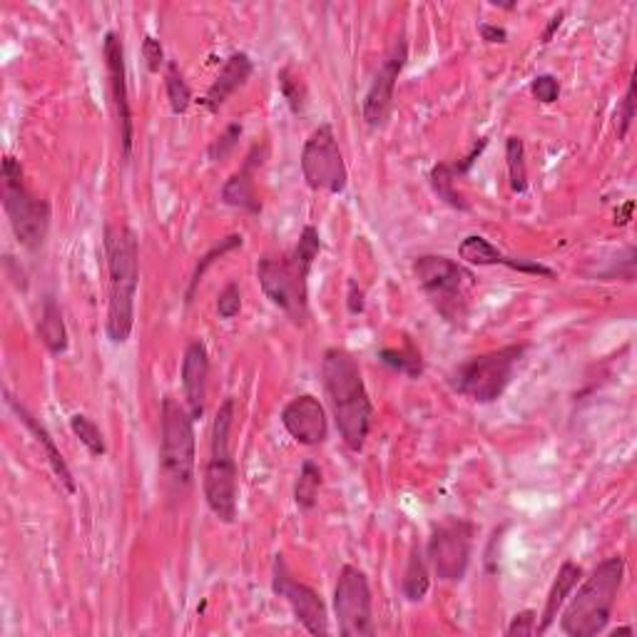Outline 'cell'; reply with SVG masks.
I'll list each match as a JSON object with an SVG mask.
<instances>
[{
	"instance_id": "6da1fadb",
	"label": "cell",
	"mask_w": 637,
	"mask_h": 637,
	"mask_svg": "<svg viewBox=\"0 0 637 637\" xmlns=\"http://www.w3.org/2000/svg\"><path fill=\"white\" fill-rule=\"evenodd\" d=\"M319 252L321 237L317 227L307 225L291 252L265 255L257 265V279L265 297L297 327H305L309 319V275Z\"/></svg>"
},
{
	"instance_id": "7a4b0ae2",
	"label": "cell",
	"mask_w": 637,
	"mask_h": 637,
	"mask_svg": "<svg viewBox=\"0 0 637 637\" xmlns=\"http://www.w3.org/2000/svg\"><path fill=\"white\" fill-rule=\"evenodd\" d=\"M321 381L341 441L351 451H361L371 431L374 404L357 359L347 349H327L321 357Z\"/></svg>"
},
{
	"instance_id": "3957f363",
	"label": "cell",
	"mask_w": 637,
	"mask_h": 637,
	"mask_svg": "<svg viewBox=\"0 0 637 637\" xmlns=\"http://www.w3.org/2000/svg\"><path fill=\"white\" fill-rule=\"evenodd\" d=\"M108 257V321L106 331L112 344H125L135 329V297L140 287V245L130 227L106 229Z\"/></svg>"
},
{
	"instance_id": "277c9868",
	"label": "cell",
	"mask_w": 637,
	"mask_h": 637,
	"mask_svg": "<svg viewBox=\"0 0 637 637\" xmlns=\"http://www.w3.org/2000/svg\"><path fill=\"white\" fill-rule=\"evenodd\" d=\"M625 558H605L588 578L580 583L578 593H570L566 610H560V630L570 637H595L605 633L613 618L615 603L623 588Z\"/></svg>"
},
{
	"instance_id": "5b68a950",
	"label": "cell",
	"mask_w": 637,
	"mask_h": 637,
	"mask_svg": "<svg viewBox=\"0 0 637 637\" xmlns=\"http://www.w3.org/2000/svg\"><path fill=\"white\" fill-rule=\"evenodd\" d=\"M232 424H235V399H225L219 404L212 424V444L210 458L205 466V498L212 514L222 524H235L239 514V478L237 461L232 454Z\"/></svg>"
},
{
	"instance_id": "8992f818",
	"label": "cell",
	"mask_w": 637,
	"mask_h": 637,
	"mask_svg": "<svg viewBox=\"0 0 637 637\" xmlns=\"http://www.w3.org/2000/svg\"><path fill=\"white\" fill-rule=\"evenodd\" d=\"M414 275L438 315L464 327L468 305H471V291L476 287L474 271L451 257L421 255L414 262Z\"/></svg>"
},
{
	"instance_id": "52a82bcc",
	"label": "cell",
	"mask_w": 637,
	"mask_h": 637,
	"mask_svg": "<svg viewBox=\"0 0 637 637\" xmlns=\"http://www.w3.org/2000/svg\"><path fill=\"white\" fill-rule=\"evenodd\" d=\"M0 195H3V210L18 242L30 252L43 247L53 210H50L48 200L28 190L23 167L10 155L0 165Z\"/></svg>"
},
{
	"instance_id": "ba28073f",
	"label": "cell",
	"mask_w": 637,
	"mask_h": 637,
	"mask_svg": "<svg viewBox=\"0 0 637 637\" xmlns=\"http://www.w3.org/2000/svg\"><path fill=\"white\" fill-rule=\"evenodd\" d=\"M160 468L177 490L192 486L197 471L195 419L187 406L165 396L160 406Z\"/></svg>"
},
{
	"instance_id": "9c48e42d",
	"label": "cell",
	"mask_w": 637,
	"mask_h": 637,
	"mask_svg": "<svg viewBox=\"0 0 637 637\" xmlns=\"http://www.w3.org/2000/svg\"><path fill=\"white\" fill-rule=\"evenodd\" d=\"M524 357L526 344H508V347L471 357L451 374L454 391L476 404H494L506 394Z\"/></svg>"
},
{
	"instance_id": "30bf717a",
	"label": "cell",
	"mask_w": 637,
	"mask_h": 637,
	"mask_svg": "<svg viewBox=\"0 0 637 637\" xmlns=\"http://www.w3.org/2000/svg\"><path fill=\"white\" fill-rule=\"evenodd\" d=\"M301 175H305L307 185L317 192L327 195H341L349 185L347 162H344V152L339 148L337 135H334L331 125H319V128L309 135L301 150Z\"/></svg>"
},
{
	"instance_id": "8fae6325",
	"label": "cell",
	"mask_w": 637,
	"mask_h": 637,
	"mask_svg": "<svg viewBox=\"0 0 637 637\" xmlns=\"http://www.w3.org/2000/svg\"><path fill=\"white\" fill-rule=\"evenodd\" d=\"M476 526L471 520L451 518L436 526L428 538V560L444 583H461L471 566Z\"/></svg>"
},
{
	"instance_id": "7c38bea8",
	"label": "cell",
	"mask_w": 637,
	"mask_h": 637,
	"mask_svg": "<svg viewBox=\"0 0 637 637\" xmlns=\"http://www.w3.org/2000/svg\"><path fill=\"white\" fill-rule=\"evenodd\" d=\"M334 615L339 620V635L344 637L376 635L369 578L357 566H344L339 570L337 588H334Z\"/></svg>"
},
{
	"instance_id": "4fadbf2b",
	"label": "cell",
	"mask_w": 637,
	"mask_h": 637,
	"mask_svg": "<svg viewBox=\"0 0 637 637\" xmlns=\"http://www.w3.org/2000/svg\"><path fill=\"white\" fill-rule=\"evenodd\" d=\"M271 588H275L279 598L287 600L291 613H295L297 623L309 635H317V637L329 635V613H327V605H324L321 600V595L315 588H309L307 583H301L291 576L287 560L281 556L275 558Z\"/></svg>"
},
{
	"instance_id": "5bb4252c",
	"label": "cell",
	"mask_w": 637,
	"mask_h": 637,
	"mask_svg": "<svg viewBox=\"0 0 637 637\" xmlns=\"http://www.w3.org/2000/svg\"><path fill=\"white\" fill-rule=\"evenodd\" d=\"M102 58H106V68H108V78H110V92H112V102H115V115H118L122 160L130 162V158H132V142H135V128H132L130 90H128V66H125L122 38L115 33V30L106 33V40H102Z\"/></svg>"
},
{
	"instance_id": "9a60e30c",
	"label": "cell",
	"mask_w": 637,
	"mask_h": 637,
	"mask_svg": "<svg viewBox=\"0 0 637 637\" xmlns=\"http://www.w3.org/2000/svg\"><path fill=\"white\" fill-rule=\"evenodd\" d=\"M406 60H409V46H406L404 38H399L394 43L391 53L384 58L381 68L374 76L367 96H364L361 102V115L371 128H381V125L389 120L394 108V90L406 68Z\"/></svg>"
},
{
	"instance_id": "2e32d148",
	"label": "cell",
	"mask_w": 637,
	"mask_h": 637,
	"mask_svg": "<svg viewBox=\"0 0 637 637\" xmlns=\"http://www.w3.org/2000/svg\"><path fill=\"white\" fill-rule=\"evenodd\" d=\"M281 426L301 446H321L329 438L327 409L311 394L295 396L281 409Z\"/></svg>"
},
{
	"instance_id": "e0dca14e",
	"label": "cell",
	"mask_w": 637,
	"mask_h": 637,
	"mask_svg": "<svg viewBox=\"0 0 637 637\" xmlns=\"http://www.w3.org/2000/svg\"><path fill=\"white\" fill-rule=\"evenodd\" d=\"M458 257L464 259L466 265L471 267H508L514 271H520V275H533V277H546V279H556V271L550 267L536 262V259H520V257H508L500 252V249L488 242L486 237L480 235H468L461 247H458Z\"/></svg>"
},
{
	"instance_id": "ac0fdd59",
	"label": "cell",
	"mask_w": 637,
	"mask_h": 637,
	"mask_svg": "<svg viewBox=\"0 0 637 637\" xmlns=\"http://www.w3.org/2000/svg\"><path fill=\"white\" fill-rule=\"evenodd\" d=\"M207 379H210V354H207L205 341L195 339L187 344L182 359V389L192 419H202L207 401Z\"/></svg>"
},
{
	"instance_id": "d6986e66",
	"label": "cell",
	"mask_w": 637,
	"mask_h": 637,
	"mask_svg": "<svg viewBox=\"0 0 637 637\" xmlns=\"http://www.w3.org/2000/svg\"><path fill=\"white\" fill-rule=\"evenodd\" d=\"M6 406L10 411H13L20 421H23V426L28 428L30 434L36 436V441L43 446V451H46V458H48V464L53 466V471H56V476H58V480L62 486H66V490L68 494H76L78 490V486H76V478H72V471H70V466H68V461L66 458H62V454H60V448H58V444H56V438H53V434L48 431L46 428V424L38 419V416H33L28 411V406H23L20 404L13 394L10 391H6Z\"/></svg>"
},
{
	"instance_id": "ffe728a7",
	"label": "cell",
	"mask_w": 637,
	"mask_h": 637,
	"mask_svg": "<svg viewBox=\"0 0 637 637\" xmlns=\"http://www.w3.org/2000/svg\"><path fill=\"white\" fill-rule=\"evenodd\" d=\"M265 160V148L255 145L252 152L247 155L245 165L229 177L222 187V202L229 207H237V210H245L249 215L262 212V202H259L257 185H255V172L257 167Z\"/></svg>"
},
{
	"instance_id": "44dd1931",
	"label": "cell",
	"mask_w": 637,
	"mask_h": 637,
	"mask_svg": "<svg viewBox=\"0 0 637 637\" xmlns=\"http://www.w3.org/2000/svg\"><path fill=\"white\" fill-rule=\"evenodd\" d=\"M252 72H255V62L247 53H242V50H239V53L229 56L227 62L222 66V70H219V76L215 78L212 86L207 88L205 98L200 100L202 108L207 112H217L229 98L235 96L239 88L245 86L249 78H252Z\"/></svg>"
},
{
	"instance_id": "7402d4cb",
	"label": "cell",
	"mask_w": 637,
	"mask_h": 637,
	"mask_svg": "<svg viewBox=\"0 0 637 637\" xmlns=\"http://www.w3.org/2000/svg\"><path fill=\"white\" fill-rule=\"evenodd\" d=\"M580 578H583V568L578 566V563H573V560L563 563L560 570H558V576H556V580H553L550 590H548L546 608H543V615H540V623H538V628H536V635H546V633L553 628V623H556V618L560 615L563 605L568 603L570 593L578 588Z\"/></svg>"
},
{
	"instance_id": "603a6c76",
	"label": "cell",
	"mask_w": 637,
	"mask_h": 637,
	"mask_svg": "<svg viewBox=\"0 0 637 637\" xmlns=\"http://www.w3.org/2000/svg\"><path fill=\"white\" fill-rule=\"evenodd\" d=\"M38 337L46 344V349L60 357V354L68 351V327L66 319H62L60 305L53 297L43 299V309H40V321H38Z\"/></svg>"
},
{
	"instance_id": "cb8c5ba5",
	"label": "cell",
	"mask_w": 637,
	"mask_h": 637,
	"mask_svg": "<svg viewBox=\"0 0 637 637\" xmlns=\"http://www.w3.org/2000/svg\"><path fill=\"white\" fill-rule=\"evenodd\" d=\"M242 245H245V237L235 232V235L222 237V239H219V242H215L210 249H207V252L200 257V262H197L195 271H192L190 285H187V291H185V301H187V305H190V301L195 299V291H197V287H200V281H202V277L207 275V269H210V267L217 262V259H222L225 255L235 252V249H239Z\"/></svg>"
},
{
	"instance_id": "d4e9b609",
	"label": "cell",
	"mask_w": 637,
	"mask_h": 637,
	"mask_svg": "<svg viewBox=\"0 0 637 637\" xmlns=\"http://www.w3.org/2000/svg\"><path fill=\"white\" fill-rule=\"evenodd\" d=\"M379 359L384 367L409 376V379H421L424 376V357L411 341H406L404 347H396V349H381Z\"/></svg>"
},
{
	"instance_id": "484cf974",
	"label": "cell",
	"mask_w": 637,
	"mask_h": 637,
	"mask_svg": "<svg viewBox=\"0 0 637 637\" xmlns=\"http://www.w3.org/2000/svg\"><path fill=\"white\" fill-rule=\"evenodd\" d=\"M428 588H431V576H428L426 558L419 548H414L409 556V566H406V573H404L401 590L406 595V600L419 603L426 598Z\"/></svg>"
},
{
	"instance_id": "4316f807",
	"label": "cell",
	"mask_w": 637,
	"mask_h": 637,
	"mask_svg": "<svg viewBox=\"0 0 637 637\" xmlns=\"http://www.w3.org/2000/svg\"><path fill=\"white\" fill-rule=\"evenodd\" d=\"M428 180H431L434 192L438 195V200H444L448 207H454V210H468V202L461 197V192L456 190V180L458 177L451 170V162H438L431 175H428Z\"/></svg>"
},
{
	"instance_id": "83f0119b",
	"label": "cell",
	"mask_w": 637,
	"mask_h": 637,
	"mask_svg": "<svg viewBox=\"0 0 637 637\" xmlns=\"http://www.w3.org/2000/svg\"><path fill=\"white\" fill-rule=\"evenodd\" d=\"M506 162H508V180L510 190L516 195L528 192V167H526V145L516 135L506 140Z\"/></svg>"
},
{
	"instance_id": "f1b7e54d",
	"label": "cell",
	"mask_w": 637,
	"mask_h": 637,
	"mask_svg": "<svg viewBox=\"0 0 637 637\" xmlns=\"http://www.w3.org/2000/svg\"><path fill=\"white\" fill-rule=\"evenodd\" d=\"M165 90H167V100H170V108L175 115H185L187 110H190L192 90H190V86H187L182 70L175 60H167Z\"/></svg>"
},
{
	"instance_id": "f546056e",
	"label": "cell",
	"mask_w": 637,
	"mask_h": 637,
	"mask_svg": "<svg viewBox=\"0 0 637 637\" xmlns=\"http://www.w3.org/2000/svg\"><path fill=\"white\" fill-rule=\"evenodd\" d=\"M321 468L315 461H305L301 471L297 476L295 484V504L301 510H311L319 500V488H321Z\"/></svg>"
},
{
	"instance_id": "4dcf8cb0",
	"label": "cell",
	"mask_w": 637,
	"mask_h": 637,
	"mask_svg": "<svg viewBox=\"0 0 637 637\" xmlns=\"http://www.w3.org/2000/svg\"><path fill=\"white\" fill-rule=\"evenodd\" d=\"M70 431L80 438V444L88 448L90 456H106L108 454V444H106V436L98 428V424L90 419L86 414H76L70 416Z\"/></svg>"
},
{
	"instance_id": "1f68e13d",
	"label": "cell",
	"mask_w": 637,
	"mask_h": 637,
	"mask_svg": "<svg viewBox=\"0 0 637 637\" xmlns=\"http://www.w3.org/2000/svg\"><path fill=\"white\" fill-rule=\"evenodd\" d=\"M277 80H279V90H281V96H285L289 110L295 112V115L305 112L307 110V98H309L305 80H301L291 68H281L277 72Z\"/></svg>"
},
{
	"instance_id": "d6a6232c",
	"label": "cell",
	"mask_w": 637,
	"mask_h": 637,
	"mask_svg": "<svg viewBox=\"0 0 637 637\" xmlns=\"http://www.w3.org/2000/svg\"><path fill=\"white\" fill-rule=\"evenodd\" d=\"M239 138H242V125L239 122H229L227 128L217 135V138L210 142V148H207V155H210L212 162L225 160L229 152L237 148Z\"/></svg>"
},
{
	"instance_id": "836d02e7",
	"label": "cell",
	"mask_w": 637,
	"mask_h": 637,
	"mask_svg": "<svg viewBox=\"0 0 637 637\" xmlns=\"http://www.w3.org/2000/svg\"><path fill=\"white\" fill-rule=\"evenodd\" d=\"M239 311H242V289H239L237 281H229V285L219 291L217 297V315L219 319H235Z\"/></svg>"
},
{
	"instance_id": "e575fe53",
	"label": "cell",
	"mask_w": 637,
	"mask_h": 637,
	"mask_svg": "<svg viewBox=\"0 0 637 637\" xmlns=\"http://www.w3.org/2000/svg\"><path fill=\"white\" fill-rule=\"evenodd\" d=\"M530 92H533V98H536L538 102H543V106H553L560 98V82L556 76H550V72H546V76H536L530 82Z\"/></svg>"
},
{
	"instance_id": "d590c367",
	"label": "cell",
	"mask_w": 637,
	"mask_h": 637,
	"mask_svg": "<svg viewBox=\"0 0 637 637\" xmlns=\"http://www.w3.org/2000/svg\"><path fill=\"white\" fill-rule=\"evenodd\" d=\"M633 120H635V76L628 82V90H625V98L618 108V138L625 140L628 138V132L633 128Z\"/></svg>"
},
{
	"instance_id": "8d00e7d4",
	"label": "cell",
	"mask_w": 637,
	"mask_h": 637,
	"mask_svg": "<svg viewBox=\"0 0 637 637\" xmlns=\"http://www.w3.org/2000/svg\"><path fill=\"white\" fill-rule=\"evenodd\" d=\"M142 60L145 66H148L150 72H160L162 68H167V60H165V48L158 38L152 36H145L142 40Z\"/></svg>"
},
{
	"instance_id": "74e56055",
	"label": "cell",
	"mask_w": 637,
	"mask_h": 637,
	"mask_svg": "<svg viewBox=\"0 0 637 637\" xmlns=\"http://www.w3.org/2000/svg\"><path fill=\"white\" fill-rule=\"evenodd\" d=\"M536 628H538V615L536 610H524V613H518L514 615V620H510V625L506 628V635L508 637H528V635H536Z\"/></svg>"
},
{
	"instance_id": "f35d334b",
	"label": "cell",
	"mask_w": 637,
	"mask_h": 637,
	"mask_svg": "<svg viewBox=\"0 0 637 637\" xmlns=\"http://www.w3.org/2000/svg\"><path fill=\"white\" fill-rule=\"evenodd\" d=\"M478 33H480V38L486 40V43H506V40H508V30H506L504 26L480 23V26H478Z\"/></svg>"
},
{
	"instance_id": "ab89813d",
	"label": "cell",
	"mask_w": 637,
	"mask_h": 637,
	"mask_svg": "<svg viewBox=\"0 0 637 637\" xmlns=\"http://www.w3.org/2000/svg\"><path fill=\"white\" fill-rule=\"evenodd\" d=\"M347 307L351 315H361L364 311V289L357 285V281H349V299H347Z\"/></svg>"
},
{
	"instance_id": "60d3db41",
	"label": "cell",
	"mask_w": 637,
	"mask_h": 637,
	"mask_svg": "<svg viewBox=\"0 0 637 637\" xmlns=\"http://www.w3.org/2000/svg\"><path fill=\"white\" fill-rule=\"evenodd\" d=\"M563 18H566V13H563V10H558V13L548 20V26H546V30H543V36H540L543 46H548L550 40H553V36L558 33L560 26H563Z\"/></svg>"
},
{
	"instance_id": "b9f144b4",
	"label": "cell",
	"mask_w": 637,
	"mask_h": 637,
	"mask_svg": "<svg viewBox=\"0 0 637 637\" xmlns=\"http://www.w3.org/2000/svg\"><path fill=\"white\" fill-rule=\"evenodd\" d=\"M633 633H635L633 628H615L613 630V635H633Z\"/></svg>"
}]
</instances>
